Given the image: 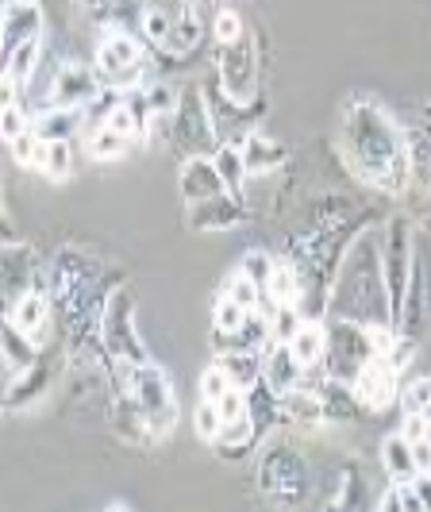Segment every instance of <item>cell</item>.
<instances>
[{
  "mask_svg": "<svg viewBox=\"0 0 431 512\" xmlns=\"http://www.w3.org/2000/svg\"><path fill=\"white\" fill-rule=\"evenodd\" d=\"M343 151L358 174L385 189H401L408 181V143L401 128L381 112L378 104L358 101L343 120Z\"/></svg>",
  "mask_w": 431,
  "mask_h": 512,
  "instance_id": "1",
  "label": "cell"
},
{
  "mask_svg": "<svg viewBox=\"0 0 431 512\" xmlns=\"http://www.w3.org/2000/svg\"><path fill=\"white\" fill-rule=\"evenodd\" d=\"M331 312L355 324H393V308L385 293V266L370 235H362L339 262L335 289H331Z\"/></svg>",
  "mask_w": 431,
  "mask_h": 512,
  "instance_id": "2",
  "label": "cell"
},
{
  "mask_svg": "<svg viewBox=\"0 0 431 512\" xmlns=\"http://www.w3.org/2000/svg\"><path fill=\"white\" fill-rule=\"evenodd\" d=\"M374 359H378V351H374V343H370V328H366V324H355V320L331 316L328 355H324V366H328L331 382L351 385Z\"/></svg>",
  "mask_w": 431,
  "mask_h": 512,
  "instance_id": "3",
  "label": "cell"
},
{
  "mask_svg": "<svg viewBox=\"0 0 431 512\" xmlns=\"http://www.w3.org/2000/svg\"><path fill=\"white\" fill-rule=\"evenodd\" d=\"M127 393L131 401L139 405L143 420H147V432L154 439L166 436L178 420V405H174V385L166 378L162 366L154 362H143V366H131V382H127Z\"/></svg>",
  "mask_w": 431,
  "mask_h": 512,
  "instance_id": "4",
  "label": "cell"
},
{
  "mask_svg": "<svg viewBox=\"0 0 431 512\" xmlns=\"http://www.w3.org/2000/svg\"><path fill=\"white\" fill-rule=\"evenodd\" d=\"M381 266H385V293H389V308H393V324L405 308L408 285H412V231L408 220H389L385 228V247H381Z\"/></svg>",
  "mask_w": 431,
  "mask_h": 512,
  "instance_id": "5",
  "label": "cell"
},
{
  "mask_svg": "<svg viewBox=\"0 0 431 512\" xmlns=\"http://www.w3.org/2000/svg\"><path fill=\"white\" fill-rule=\"evenodd\" d=\"M104 332V347L124 362V366H143L147 362V351H143V339L135 332V320H131V293H112L108 297V308H104L101 320Z\"/></svg>",
  "mask_w": 431,
  "mask_h": 512,
  "instance_id": "6",
  "label": "cell"
},
{
  "mask_svg": "<svg viewBox=\"0 0 431 512\" xmlns=\"http://www.w3.org/2000/svg\"><path fill=\"white\" fill-rule=\"evenodd\" d=\"M258 66H254V47L251 39L243 35V39H235L228 47H220V62H216V81H220V93L235 104H247L254 97V74Z\"/></svg>",
  "mask_w": 431,
  "mask_h": 512,
  "instance_id": "7",
  "label": "cell"
},
{
  "mask_svg": "<svg viewBox=\"0 0 431 512\" xmlns=\"http://www.w3.org/2000/svg\"><path fill=\"white\" fill-rule=\"evenodd\" d=\"M0 43L4 58L20 51L24 43H43V8L35 0H8L0 16Z\"/></svg>",
  "mask_w": 431,
  "mask_h": 512,
  "instance_id": "8",
  "label": "cell"
},
{
  "mask_svg": "<svg viewBox=\"0 0 431 512\" xmlns=\"http://www.w3.org/2000/svg\"><path fill=\"white\" fill-rule=\"evenodd\" d=\"M174 135H181V139H189V158H197V154H204V158H212V154L220 151V147L212 143V135H216V124H212V112H208V104H204V97H197V93H185V97H181L178 128H174Z\"/></svg>",
  "mask_w": 431,
  "mask_h": 512,
  "instance_id": "9",
  "label": "cell"
},
{
  "mask_svg": "<svg viewBox=\"0 0 431 512\" xmlns=\"http://www.w3.org/2000/svg\"><path fill=\"white\" fill-rule=\"evenodd\" d=\"M104 89L101 74H93L89 66H58V77L51 85V101L47 108H85Z\"/></svg>",
  "mask_w": 431,
  "mask_h": 512,
  "instance_id": "10",
  "label": "cell"
},
{
  "mask_svg": "<svg viewBox=\"0 0 431 512\" xmlns=\"http://www.w3.org/2000/svg\"><path fill=\"white\" fill-rule=\"evenodd\" d=\"M178 189L181 197H185V205H204V201H216V197H224L228 193V185L220 178V170H216V162L212 158H185V166H181V178H178Z\"/></svg>",
  "mask_w": 431,
  "mask_h": 512,
  "instance_id": "11",
  "label": "cell"
},
{
  "mask_svg": "<svg viewBox=\"0 0 431 512\" xmlns=\"http://www.w3.org/2000/svg\"><path fill=\"white\" fill-rule=\"evenodd\" d=\"M351 389H355V401L362 409H370V412L389 409V405L397 401V370L385 359H374L358 374L355 382H351Z\"/></svg>",
  "mask_w": 431,
  "mask_h": 512,
  "instance_id": "12",
  "label": "cell"
},
{
  "mask_svg": "<svg viewBox=\"0 0 431 512\" xmlns=\"http://www.w3.org/2000/svg\"><path fill=\"white\" fill-rule=\"evenodd\" d=\"M262 382L270 385L278 397L293 393V389H301V382H305V366H301L297 355L289 351V343H270V347L262 351Z\"/></svg>",
  "mask_w": 431,
  "mask_h": 512,
  "instance_id": "13",
  "label": "cell"
},
{
  "mask_svg": "<svg viewBox=\"0 0 431 512\" xmlns=\"http://www.w3.org/2000/svg\"><path fill=\"white\" fill-rule=\"evenodd\" d=\"M135 66H143V51H139V43H135L127 31L108 35V39L101 43V51H97V74H101L104 85H108L112 77H120L124 70H135Z\"/></svg>",
  "mask_w": 431,
  "mask_h": 512,
  "instance_id": "14",
  "label": "cell"
},
{
  "mask_svg": "<svg viewBox=\"0 0 431 512\" xmlns=\"http://www.w3.org/2000/svg\"><path fill=\"white\" fill-rule=\"evenodd\" d=\"M185 216H189V224H193L197 231H228V228H239V224H243L247 208L239 205L235 193H224V197H216V201L193 205Z\"/></svg>",
  "mask_w": 431,
  "mask_h": 512,
  "instance_id": "15",
  "label": "cell"
},
{
  "mask_svg": "<svg viewBox=\"0 0 431 512\" xmlns=\"http://www.w3.org/2000/svg\"><path fill=\"white\" fill-rule=\"evenodd\" d=\"M4 320H12V324H16L31 343H43V335H47V328H51V305H47V293L31 289L27 297H20L16 305L8 308V316H4Z\"/></svg>",
  "mask_w": 431,
  "mask_h": 512,
  "instance_id": "16",
  "label": "cell"
},
{
  "mask_svg": "<svg viewBox=\"0 0 431 512\" xmlns=\"http://www.w3.org/2000/svg\"><path fill=\"white\" fill-rule=\"evenodd\" d=\"M289 151L281 147L278 139L262 135V131H247L243 135V162H247V174H274L278 166H285Z\"/></svg>",
  "mask_w": 431,
  "mask_h": 512,
  "instance_id": "17",
  "label": "cell"
},
{
  "mask_svg": "<svg viewBox=\"0 0 431 512\" xmlns=\"http://www.w3.org/2000/svg\"><path fill=\"white\" fill-rule=\"evenodd\" d=\"M31 128L43 143H70L85 128V108H43V116Z\"/></svg>",
  "mask_w": 431,
  "mask_h": 512,
  "instance_id": "18",
  "label": "cell"
},
{
  "mask_svg": "<svg viewBox=\"0 0 431 512\" xmlns=\"http://www.w3.org/2000/svg\"><path fill=\"white\" fill-rule=\"evenodd\" d=\"M31 366H35V343L12 320H4V374H8V385Z\"/></svg>",
  "mask_w": 431,
  "mask_h": 512,
  "instance_id": "19",
  "label": "cell"
},
{
  "mask_svg": "<svg viewBox=\"0 0 431 512\" xmlns=\"http://www.w3.org/2000/svg\"><path fill=\"white\" fill-rule=\"evenodd\" d=\"M381 462H385L389 478H397L401 486H408L412 478H420V470H416V455H412V439H405L401 432H393V436L381 443Z\"/></svg>",
  "mask_w": 431,
  "mask_h": 512,
  "instance_id": "20",
  "label": "cell"
},
{
  "mask_svg": "<svg viewBox=\"0 0 431 512\" xmlns=\"http://www.w3.org/2000/svg\"><path fill=\"white\" fill-rule=\"evenodd\" d=\"M289 351L297 355L301 366H320L324 355H328V324H320V320H305V328L289 339Z\"/></svg>",
  "mask_w": 431,
  "mask_h": 512,
  "instance_id": "21",
  "label": "cell"
},
{
  "mask_svg": "<svg viewBox=\"0 0 431 512\" xmlns=\"http://www.w3.org/2000/svg\"><path fill=\"white\" fill-rule=\"evenodd\" d=\"M216 366L228 374L235 389H254L262 382V355H254V351H224V355H216Z\"/></svg>",
  "mask_w": 431,
  "mask_h": 512,
  "instance_id": "22",
  "label": "cell"
},
{
  "mask_svg": "<svg viewBox=\"0 0 431 512\" xmlns=\"http://www.w3.org/2000/svg\"><path fill=\"white\" fill-rule=\"evenodd\" d=\"M212 162H216V170H220V178L228 185V193H243V185H247V162H243V139H228V143H220V151L212 154Z\"/></svg>",
  "mask_w": 431,
  "mask_h": 512,
  "instance_id": "23",
  "label": "cell"
},
{
  "mask_svg": "<svg viewBox=\"0 0 431 512\" xmlns=\"http://www.w3.org/2000/svg\"><path fill=\"white\" fill-rule=\"evenodd\" d=\"M39 58H43V43H24L20 51H12L4 58V77L16 81L20 89H27L31 77L39 74Z\"/></svg>",
  "mask_w": 431,
  "mask_h": 512,
  "instance_id": "24",
  "label": "cell"
},
{
  "mask_svg": "<svg viewBox=\"0 0 431 512\" xmlns=\"http://www.w3.org/2000/svg\"><path fill=\"white\" fill-rule=\"evenodd\" d=\"M85 151H89L93 162H116V158H124V154L131 151V139L112 128H97V131H89Z\"/></svg>",
  "mask_w": 431,
  "mask_h": 512,
  "instance_id": "25",
  "label": "cell"
},
{
  "mask_svg": "<svg viewBox=\"0 0 431 512\" xmlns=\"http://www.w3.org/2000/svg\"><path fill=\"white\" fill-rule=\"evenodd\" d=\"M220 297H228V301H235L239 308H247V312H258L262 308V289L243 274V270H235L228 282H224V293Z\"/></svg>",
  "mask_w": 431,
  "mask_h": 512,
  "instance_id": "26",
  "label": "cell"
},
{
  "mask_svg": "<svg viewBox=\"0 0 431 512\" xmlns=\"http://www.w3.org/2000/svg\"><path fill=\"white\" fill-rule=\"evenodd\" d=\"M39 170L47 174L51 181H66L74 174V151H70V143H47V151H43V162H39Z\"/></svg>",
  "mask_w": 431,
  "mask_h": 512,
  "instance_id": "27",
  "label": "cell"
},
{
  "mask_svg": "<svg viewBox=\"0 0 431 512\" xmlns=\"http://www.w3.org/2000/svg\"><path fill=\"white\" fill-rule=\"evenodd\" d=\"M197 43H201V20H197V12L185 8V16L174 20V31H170L166 47H170L174 54H185V51H193Z\"/></svg>",
  "mask_w": 431,
  "mask_h": 512,
  "instance_id": "28",
  "label": "cell"
},
{
  "mask_svg": "<svg viewBox=\"0 0 431 512\" xmlns=\"http://www.w3.org/2000/svg\"><path fill=\"white\" fill-rule=\"evenodd\" d=\"M239 270H243L258 289H270L274 270H278V258H270L266 251H247V255L239 258Z\"/></svg>",
  "mask_w": 431,
  "mask_h": 512,
  "instance_id": "29",
  "label": "cell"
},
{
  "mask_svg": "<svg viewBox=\"0 0 431 512\" xmlns=\"http://www.w3.org/2000/svg\"><path fill=\"white\" fill-rule=\"evenodd\" d=\"M305 328V312L297 305H281L274 316H270V332H274V343H289L293 335Z\"/></svg>",
  "mask_w": 431,
  "mask_h": 512,
  "instance_id": "30",
  "label": "cell"
},
{
  "mask_svg": "<svg viewBox=\"0 0 431 512\" xmlns=\"http://www.w3.org/2000/svg\"><path fill=\"white\" fill-rule=\"evenodd\" d=\"M247 308H239L235 301H228V297H220L216 301V308H212V320H216V332H224V335H231V332H239L243 324H247Z\"/></svg>",
  "mask_w": 431,
  "mask_h": 512,
  "instance_id": "31",
  "label": "cell"
},
{
  "mask_svg": "<svg viewBox=\"0 0 431 512\" xmlns=\"http://www.w3.org/2000/svg\"><path fill=\"white\" fill-rule=\"evenodd\" d=\"M193 428H197V436H201L204 443H216V439H220V432H224V416H220V409H216V405L201 401V405H197V412H193Z\"/></svg>",
  "mask_w": 431,
  "mask_h": 512,
  "instance_id": "32",
  "label": "cell"
},
{
  "mask_svg": "<svg viewBox=\"0 0 431 512\" xmlns=\"http://www.w3.org/2000/svg\"><path fill=\"white\" fill-rule=\"evenodd\" d=\"M8 147H12V158H16L20 166H27V170H31V166L39 170V162H43V151H47V143L35 135V128L27 131V135H20L16 143H8Z\"/></svg>",
  "mask_w": 431,
  "mask_h": 512,
  "instance_id": "33",
  "label": "cell"
},
{
  "mask_svg": "<svg viewBox=\"0 0 431 512\" xmlns=\"http://www.w3.org/2000/svg\"><path fill=\"white\" fill-rule=\"evenodd\" d=\"M231 389H235V385H231V378L224 374V370H220V366H208V370H204V378H201V401H208V405H220V401L228 397Z\"/></svg>",
  "mask_w": 431,
  "mask_h": 512,
  "instance_id": "34",
  "label": "cell"
},
{
  "mask_svg": "<svg viewBox=\"0 0 431 512\" xmlns=\"http://www.w3.org/2000/svg\"><path fill=\"white\" fill-rule=\"evenodd\" d=\"M27 131H31V116H27L20 104L0 108V135H4V143H16Z\"/></svg>",
  "mask_w": 431,
  "mask_h": 512,
  "instance_id": "35",
  "label": "cell"
},
{
  "mask_svg": "<svg viewBox=\"0 0 431 512\" xmlns=\"http://www.w3.org/2000/svg\"><path fill=\"white\" fill-rule=\"evenodd\" d=\"M401 409L420 412V416L431 420V378H416V382L408 385L405 393H401Z\"/></svg>",
  "mask_w": 431,
  "mask_h": 512,
  "instance_id": "36",
  "label": "cell"
},
{
  "mask_svg": "<svg viewBox=\"0 0 431 512\" xmlns=\"http://www.w3.org/2000/svg\"><path fill=\"white\" fill-rule=\"evenodd\" d=\"M143 35L154 39V43H162L166 47V39H170V31H174V20H170V12H162V8H143Z\"/></svg>",
  "mask_w": 431,
  "mask_h": 512,
  "instance_id": "37",
  "label": "cell"
},
{
  "mask_svg": "<svg viewBox=\"0 0 431 512\" xmlns=\"http://www.w3.org/2000/svg\"><path fill=\"white\" fill-rule=\"evenodd\" d=\"M212 35H216V43L220 47H228L235 39H243L247 35V27L239 20V12H216V20H212Z\"/></svg>",
  "mask_w": 431,
  "mask_h": 512,
  "instance_id": "38",
  "label": "cell"
},
{
  "mask_svg": "<svg viewBox=\"0 0 431 512\" xmlns=\"http://www.w3.org/2000/svg\"><path fill=\"white\" fill-rule=\"evenodd\" d=\"M216 409H220V416H224V424H235V420L251 416V397H247V389H231Z\"/></svg>",
  "mask_w": 431,
  "mask_h": 512,
  "instance_id": "39",
  "label": "cell"
},
{
  "mask_svg": "<svg viewBox=\"0 0 431 512\" xmlns=\"http://www.w3.org/2000/svg\"><path fill=\"white\" fill-rule=\"evenodd\" d=\"M254 432V416H243V420H235V424H224V432L216 443H224V447H243Z\"/></svg>",
  "mask_w": 431,
  "mask_h": 512,
  "instance_id": "40",
  "label": "cell"
},
{
  "mask_svg": "<svg viewBox=\"0 0 431 512\" xmlns=\"http://www.w3.org/2000/svg\"><path fill=\"white\" fill-rule=\"evenodd\" d=\"M401 436L412 439V443H416V439H428L431 420L428 416H420V412H405V416H401Z\"/></svg>",
  "mask_w": 431,
  "mask_h": 512,
  "instance_id": "41",
  "label": "cell"
},
{
  "mask_svg": "<svg viewBox=\"0 0 431 512\" xmlns=\"http://www.w3.org/2000/svg\"><path fill=\"white\" fill-rule=\"evenodd\" d=\"M412 455H416V470H420V474H431V436L416 439V443H412Z\"/></svg>",
  "mask_w": 431,
  "mask_h": 512,
  "instance_id": "42",
  "label": "cell"
},
{
  "mask_svg": "<svg viewBox=\"0 0 431 512\" xmlns=\"http://www.w3.org/2000/svg\"><path fill=\"white\" fill-rule=\"evenodd\" d=\"M401 505H405V512H428V505L416 497V489L412 486H401Z\"/></svg>",
  "mask_w": 431,
  "mask_h": 512,
  "instance_id": "43",
  "label": "cell"
},
{
  "mask_svg": "<svg viewBox=\"0 0 431 512\" xmlns=\"http://www.w3.org/2000/svg\"><path fill=\"white\" fill-rule=\"evenodd\" d=\"M408 486L416 489V497H420V501L428 505V512H431V474H420V478H412Z\"/></svg>",
  "mask_w": 431,
  "mask_h": 512,
  "instance_id": "44",
  "label": "cell"
},
{
  "mask_svg": "<svg viewBox=\"0 0 431 512\" xmlns=\"http://www.w3.org/2000/svg\"><path fill=\"white\" fill-rule=\"evenodd\" d=\"M378 512H405V505H401V486H397V489H389V493L381 497Z\"/></svg>",
  "mask_w": 431,
  "mask_h": 512,
  "instance_id": "45",
  "label": "cell"
},
{
  "mask_svg": "<svg viewBox=\"0 0 431 512\" xmlns=\"http://www.w3.org/2000/svg\"><path fill=\"white\" fill-rule=\"evenodd\" d=\"M108 512H127V509H124V505H112V509H108Z\"/></svg>",
  "mask_w": 431,
  "mask_h": 512,
  "instance_id": "46",
  "label": "cell"
}]
</instances>
